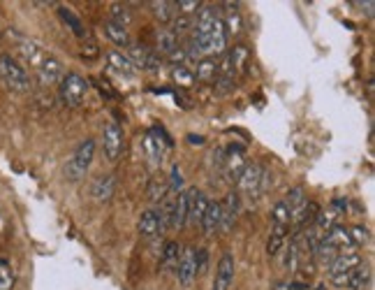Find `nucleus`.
Here are the masks:
<instances>
[{
	"instance_id": "f257e3e1",
	"label": "nucleus",
	"mask_w": 375,
	"mask_h": 290,
	"mask_svg": "<svg viewBox=\"0 0 375 290\" xmlns=\"http://www.w3.org/2000/svg\"><path fill=\"white\" fill-rule=\"evenodd\" d=\"M0 79L5 82V86H10L12 91L17 93H26L30 91V77L28 72L24 70L21 63H17L10 53H3L0 56Z\"/></svg>"
},
{
	"instance_id": "f03ea898",
	"label": "nucleus",
	"mask_w": 375,
	"mask_h": 290,
	"mask_svg": "<svg viewBox=\"0 0 375 290\" xmlns=\"http://www.w3.org/2000/svg\"><path fill=\"white\" fill-rule=\"evenodd\" d=\"M93 156H95V142L84 139L77 146V151L72 153L70 163H67V167H65L67 179L77 181V179L84 177V174L88 172V167H91V163H93Z\"/></svg>"
},
{
	"instance_id": "7ed1b4c3",
	"label": "nucleus",
	"mask_w": 375,
	"mask_h": 290,
	"mask_svg": "<svg viewBox=\"0 0 375 290\" xmlns=\"http://www.w3.org/2000/svg\"><path fill=\"white\" fill-rule=\"evenodd\" d=\"M86 91H88V82L81 75H77V72H67L60 79V100L67 107H79L84 103Z\"/></svg>"
},
{
	"instance_id": "20e7f679",
	"label": "nucleus",
	"mask_w": 375,
	"mask_h": 290,
	"mask_svg": "<svg viewBox=\"0 0 375 290\" xmlns=\"http://www.w3.org/2000/svg\"><path fill=\"white\" fill-rule=\"evenodd\" d=\"M361 265V258L359 253H338L336 258L329 262V279L331 283H336V286H347V279H350V274L354 272Z\"/></svg>"
},
{
	"instance_id": "39448f33",
	"label": "nucleus",
	"mask_w": 375,
	"mask_h": 290,
	"mask_svg": "<svg viewBox=\"0 0 375 290\" xmlns=\"http://www.w3.org/2000/svg\"><path fill=\"white\" fill-rule=\"evenodd\" d=\"M236 184L241 188V193H245L248 198H257L264 188V167L260 163H245Z\"/></svg>"
},
{
	"instance_id": "423d86ee",
	"label": "nucleus",
	"mask_w": 375,
	"mask_h": 290,
	"mask_svg": "<svg viewBox=\"0 0 375 290\" xmlns=\"http://www.w3.org/2000/svg\"><path fill=\"white\" fill-rule=\"evenodd\" d=\"M102 146H105V153L109 160L121 158L123 146H125V137H123V130L119 123L105 126V133H102Z\"/></svg>"
},
{
	"instance_id": "0eeeda50",
	"label": "nucleus",
	"mask_w": 375,
	"mask_h": 290,
	"mask_svg": "<svg viewBox=\"0 0 375 290\" xmlns=\"http://www.w3.org/2000/svg\"><path fill=\"white\" fill-rule=\"evenodd\" d=\"M176 276L181 286H190L197 276V262H195V248H186L176 262Z\"/></svg>"
},
{
	"instance_id": "6e6552de",
	"label": "nucleus",
	"mask_w": 375,
	"mask_h": 290,
	"mask_svg": "<svg viewBox=\"0 0 375 290\" xmlns=\"http://www.w3.org/2000/svg\"><path fill=\"white\" fill-rule=\"evenodd\" d=\"M37 77L44 86H51L63 79V65L58 63L53 56H46L42 63L37 65Z\"/></svg>"
},
{
	"instance_id": "1a4fd4ad",
	"label": "nucleus",
	"mask_w": 375,
	"mask_h": 290,
	"mask_svg": "<svg viewBox=\"0 0 375 290\" xmlns=\"http://www.w3.org/2000/svg\"><path fill=\"white\" fill-rule=\"evenodd\" d=\"M232 281H234V258L227 253V255H223L220 262H218L213 290H229Z\"/></svg>"
},
{
	"instance_id": "9d476101",
	"label": "nucleus",
	"mask_w": 375,
	"mask_h": 290,
	"mask_svg": "<svg viewBox=\"0 0 375 290\" xmlns=\"http://www.w3.org/2000/svg\"><path fill=\"white\" fill-rule=\"evenodd\" d=\"M207 207H209L207 195H204L202 191H197V188H190L188 191V221H193V223H202Z\"/></svg>"
},
{
	"instance_id": "9b49d317",
	"label": "nucleus",
	"mask_w": 375,
	"mask_h": 290,
	"mask_svg": "<svg viewBox=\"0 0 375 290\" xmlns=\"http://www.w3.org/2000/svg\"><path fill=\"white\" fill-rule=\"evenodd\" d=\"M229 156L223 158L225 163V174H227L229 181H238V177H241L243 167H245V158H243V151L241 146H229Z\"/></svg>"
},
{
	"instance_id": "f8f14e48",
	"label": "nucleus",
	"mask_w": 375,
	"mask_h": 290,
	"mask_svg": "<svg viewBox=\"0 0 375 290\" xmlns=\"http://www.w3.org/2000/svg\"><path fill=\"white\" fill-rule=\"evenodd\" d=\"M130 63L144 67V70H153L160 65V56L146 46H130Z\"/></svg>"
},
{
	"instance_id": "ddd939ff",
	"label": "nucleus",
	"mask_w": 375,
	"mask_h": 290,
	"mask_svg": "<svg viewBox=\"0 0 375 290\" xmlns=\"http://www.w3.org/2000/svg\"><path fill=\"white\" fill-rule=\"evenodd\" d=\"M216 19H220L216 8H200V12H197V22L193 24V35L204 37L211 28H213Z\"/></svg>"
},
{
	"instance_id": "4468645a",
	"label": "nucleus",
	"mask_w": 375,
	"mask_h": 290,
	"mask_svg": "<svg viewBox=\"0 0 375 290\" xmlns=\"http://www.w3.org/2000/svg\"><path fill=\"white\" fill-rule=\"evenodd\" d=\"M91 193H93V198L98 200V202H109L114 198V193H116V181L112 174H105V177H98L93 181V186H91Z\"/></svg>"
},
{
	"instance_id": "2eb2a0df",
	"label": "nucleus",
	"mask_w": 375,
	"mask_h": 290,
	"mask_svg": "<svg viewBox=\"0 0 375 290\" xmlns=\"http://www.w3.org/2000/svg\"><path fill=\"white\" fill-rule=\"evenodd\" d=\"M236 214H238V198L236 193H229L225 202H220V228L223 230H229L236 221Z\"/></svg>"
},
{
	"instance_id": "dca6fc26",
	"label": "nucleus",
	"mask_w": 375,
	"mask_h": 290,
	"mask_svg": "<svg viewBox=\"0 0 375 290\" xmlns=\"http://www.w3.org/2000/svg\"><path fill=\"white\" fill-rule=\"evenodd\" d=\"M158 232H162L160 230V219H158V212H144L141 214V219H139V234L144 239H151V237H155Z\"/></svg>"
},
{
	"instance_id": "f3484780",
	"label": "nucleus",
	"mask_w": 375,
	"mask_h": 290,
	"mask_svg": "<svg viewBox=\"0 0 375 290\" xmlns=\"http://www.w3.org/2000/svg\"><path fill=\"white\" fill-rule=\"evenodd\" d=\"M144 144H146V153L151 156L153 163H162V156H165V149H167L165 139H162L155 130H151V133L146 135Z\"/></svg>"
},
{
	"instance_id": "a211bd4d",
	"label": "nucleus",
	"mask_w": 375,
	"mask_h": 290,
	"mask_svg": "<svg viewBox=\"0 0 375 290\" xmlns=\"http://www.w3.org/2000/svg\"><path fill=\"white\" fill-rule=\"evenodd\" d=\"M169 193V184H167V174H153L151 177V184H148V200L151 202H160L165 195Z\"/></svg>"
},
{
	"instance_id": "6ab92c4d",
	"label": "nucleus",
	"mask_w": 375,
	"mask_h": 290,
	"mask_svg": "<svg viewBox=\"0 0 375 290\" xmlns=\"http://www.w3.org/2000/svg\"><path fill=\"white\" fill-rule=\"evenodd\" d=\"M202 228L204 232H216L220 228V202H209L207 212H204V219H202Z\"/></svg>"
},
{
	"instance_id": "aec40b11",
	"label": "nucleus",
	"mask_w": 375,
	"mask_h": 290,
	"mask_svg": "<svg viewBox=\"0 0 375 290\" xmlns=\"http://www.w3.org/2000/svg\"><path fill=\"white\" fill-rule=\"evenodd\" d=\"M188 223V191L176 193L174 200V228H183Z\"/></svg>"
},
{
	"instance_id": "412c9836",
	"label": "nucleus",
	"mask_w": 375,
	"mask_h": 290,
	"mask_svg": "<svg viewBox=\"0 0 375 290\" xmlns=\"http://www.w3.org/2000/svg\"><path fill=\"white\" fill-rule=\"evenodd\" d=\"M216 77H218V63L213 58H202L197 63V79L204 84H216Z\"/></svg>"
},
{
	"instance_id": "4be33fe9",
	"label": "nucleus",
	"mask_w": 375,
	"mask_h": 290,
	"mask_svg": "<svg viewBox=\"0 0 375 290\" xmlns=\"http://www.w3.org/2000/svg\"><path fill=\"white\" fill-rule=\"evenodd\" d=\"M107 60H109V65H112V70L121 72V75H130V72L134 70V65L130 63V58L123 56V53H119V51H109L107 53Z\"/></svg>"
},
{
	"instance_id": "5701e85b",
	"label": "nucleus",
	"mask_w": 375,
	"mask_h": 290,
	"mask_svg": "<svg viewBox=\"0 0 375 290\" xmlns=\"http://www.w3.org/2000/svg\"><path fill=\"white\" fill-rule=\"evenodd\" d=\"M176 46H179V37L174 35V31L172 28H162L158 33V51L165 53V56H169Z\"/></svg>"
},
{
	"instance_id": "b1692460",
	"label": "nucleus",
	"mask_w": 375,
	"mask_h": 290,
	"mask_svg": "<svg viewBox=\"0 0 375 290\" xmlns=\"http://www.w3.org/2000/svg\"><path fill=\"white\" fill-rule=\"evenodd\" d=\"M153 15L160 19V24H169L176 15V3L172 0H160V3H151Z\"/></svg>"
},
{
	"instance_id": "393cba45",
	"label": "nucleus",
	"mask_w": 375,
	"mask_h": 290,
	"mask_svg": "<svg viewBox=\"0 0 375 290\" xmlns=\"http://www.w3.org/2000/svg\"><path fill=\"white\" fill-rule=\"evenodd\" d=\"M368 279H371V269H368V265L361 262V265L350 274V279H347V288H350V290H361L368 283Z\"/></svg>"
},
{
	"instance_id": "a878e982",
	"label": "nucleus",
	"mask_w": 375,
	"mask_h": 290,
	"mask_svg": "<svg viewBox=\"0 0 375 290\" xmlns=\"http://www.w3.org/2000/svg\"><path fill=\"white\" fill-rule=\"evenodd\" d=\"M105 31H107V37L112 40L114 44H130V35H128L125 26H119V24L109 22V24L105 26Z\"/></svg>"
},
{
	"instance_id": "bb28decb",
	"label": "nucleus",
	"mask_w": 375,
	"mask_h": 290,
	"mask_svg": "<svg viewBox=\"0 0 375 290\" xmlns=\"http://www.w3.org/2000/svg\"><path fill=\"white\" fill-rule=\"evenodd\" d=\"M285 237H288V228L274 225V230H271V237H269V241H267V253H269V255H276L278 251H281Z\"/></svg>"
},
{
	"instance_id": "cd10ccee",
	"label": "nucleus",
	"mask_w": 375,
	"mask_h": 290,
	"mask_svg": "<svg viewBox=\"0 0 375 290\" xmlns=\"http://www.w3.org/2000/svg\"><path fill=\"white\" fill-rule=\"evenodd\" d=\"M271 221H274V225H278V228H290L292 214H290V209L283 200L278 202V205L274 207V212H271Z\"/></svg>"
},
{
	"instance_id": "c85d7f7f",
	"label": "nucleus",
	"mask_w": 375,
	"mask_h": 290,
	"mask_svg": "<svg viewBox=\"0 0 375 290\" xmlns=\"http://www.w3.org/2000/svg\"><path fill=\"white\" fill-rule=\"evenodd\" d=\"M109 15H112V19L109 22H114V24H119V26H130V19H132V15H130V10L125 8V5H121V3H114L112 8H109Z\"/></svg>"
},
{
	"instance_id": "c756f323",
	"label": "nucleus",
	"mask_w": 375,
	"mask_h": 290,
	"mask_svg": "<svg viewBox=\"0 0 375 290\" xmlns=\"http://www.w3.org/2000/svg\"><path fill=\"white\" fill-rule=\"evenodd\" d=\"M181 258V246L176 241H167L162 248V265L165 267H176V262Z\"/></svg>"
},
{
	"instance_id": "7c9ffc66",
	"label": "nucleus",
	"mask_w": 375,
	"mask_h": 290,
	"mask_svg": "<svg viewBox=\"0 0 375 290\" xmlns=\"http://www.w3.org/2000/svg\"><path fill=\"white\" fill-rule=\"evenodd\" d=\"M229 60H232V65H234V70L236 72H241L243 67H245V63H248V58H250V53H248V49H245L243 44H236L234 49H232L229 53Z\"/></svg>"
},
{
	"instance_id": "2f4dec72",
	"label": "nucleus",
	"mask_w": 375,
	"mask_h": 290,
	"mask_svg": "<svg viewBox=\"0 0 375 290\" xmlns=\"http://www.w3.org/2000/svg\"><path fill=\"white\" fill-rule=\"evenodd\" d=\"M172 77H174V82L181 84V86H193L195 84V75L188 70L186 65H174Z\"/></svg>"
},
{
	"instance_id": "473e14b6",
	"label": "nucleus",
	"mask_w": 375,
	"mask_h": 290,
	"mask_svg": "<svg viewBox=\"0 0 375 290\" xmlns=\"http://www.w3.org/2000/svg\"><path fill=\"white\" fill-rule=\"evenodd\" d=\"M15 286V274H12V267L8 265V260L0 258V290H10Z\"/></svg>"
},
{
	"instance_id": "72a5a7b5",
	"label": "nucleus",
	"mask_w": 375,
	"mask_h": 290,
	"mask_svg": "<svg viewBox=\"0 0 375 290\" xmlns=\"http://www.w3.org/2000/svg\"><path fill=\"white\" fill-rule=\"evenodd\" d=\"M299 253H302V248H299V237H295L288 246V255H285V265H288V269H297Z\"/></svg>"
},
{
	"instance_id": "f704fd0d",
	"label": "nucleus",
	"mask_w": 375,
	"mask_h": 290,
	"mask_svg": "<svg viewBox=\"0 0 375 290\" xmlns=\"http://www.w3.org/2000/svg\"><path fill=\"white\" fill-rule=\"evenodd\" d=\"M347 237H350V241H352V248L364 246L366 239H368V232H366V228L354 225V228H347Z\"/></svg>"
},
{
	"instance_id": "c9c22d12",
	"label": "nucleus",
	"mask_w": 375,
	"mask_h": 290,
	"mask_svg": "<svg viewBox=\"0 0 375 290\" xmlns=\"http://www.w3.org/2000/svg\"><path fill=\"white\" fill-rule=\"evenodd\" d=\"M202 3H197V0H179L176 3V12H179L181 17H188V15H195V12H200Z\"/></svg>"
},
{
	"instance_id": "e433bc0d",
	"label": "nucleus",
	"mask_w": 375,
	"mask_h": 290,
	"mask_svg": "<svg viewBox=\"0 0 375 290\" xmlns=\"http://www.w3.org/2000/svg\"><path fill=\"white\" fill-rule=\"evenodd\" d=\"M167 184H169V193H181V188H183V177H181V167H179V165H174V167H172V174H169Z\"/></svg>"
},
{
	"instance_id": "4c0bfd02",
	"label": "nucleus",
	"mask_w": 375,
	"mask_h": 290,
	"mask_svg": "<svg viewBox=\"0 0 375 290\" xmlns=\"http://www.w3.org/2000/svg\"><path fill=\"white\" fill-rule=\"evenodd\" d=\"M225 31L227 33H232V35H238V33H241V17L236 15H229L227 17V24H225Z\"/></svg>"
},
{
	"instance_id": "58836bf2",
	"label": "nucleus",
	"mask_w": 375,
	"mask_h": 290,
	"mask_svg": "<svg viewBox=\"0 0 375 290\" xmlns=\"http://www.w3.org/2000/svg\"><path fill=\"white\" fill-rule=\"evenodd\" d=\"M190 26H193V22H190V19H188V17H181V15H179V17H176V19H174V28H172V31H174V35H176V37H179V35H181V33H186V31H190Z\"/></svg>"
},
{
	"instance_id": "ea45409f",
	"label": "nucleus",
	"mask_w": 375,
	"mask_h": 290,
	"mask_svg": "<svg viewBox=\"0 0 375 290\" xmlns=\"http://www.w3.org/2000/svg\"><path fill=\"white\" fill-rule=\"evenodd\" d=\"M60 17H63V19H65V22H70V26H72V31H74V33H77V35H81V33H84V31H81V22H79V19H77V17H74V15H72V12H67V10H63V8H60Z\"/></svg>"
},
{
	"instance_id": "a19ab883",
	"label": "nucleus",
	"mask_w": 375,
	"mask_h": 290,
	"mask_svg": "<svg viewBox=\"0 0 375 290\" xmlns=\"http://www.w3.org/2000/svg\"><path fill=\"white\" fill-rule=\"evenodd\" d=\"M274 290H306V286H302V283H278Z\"/></svg>"
},
{
	"instance_id": "79ce46f5",
	"label": "nucleus",
	"mask_w": 375,
	"mask_h": 290,
	"mask_svg": "<svg viewBox=\"0 0 375 290\" xmlns=\"http://www.w3.org/2000/svg\"><path fill=\"white\" fill-rule=\"evenodd\" d=\"M315 290H324V286H315Z\"/></svg>"
}]
</instances>
